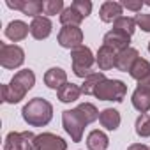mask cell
Here are the masks:
<instances>
[{"mask_svg": "<svg viewBox=\"0 0 150 150\" xmlns=\"http://www.w3.org/2000/svg\"><path fill=\"white\" fill-rule=\"evenodd\" d=\"M34 85H35V74L30 69H23L14 74L9 85H2V101L16 104L27 96V92Z\"/></svg>", "mask_w": 150, "mask_h": 150, "instance_id": "6da1fadb", "label": "cell"}, {"mask_svg": "<svg viewBox=\"0 0 150 150\" xmlns=\"http://www.w3.org/2000/svg\"><path fill=\"white\" fill-rule=\"evenodd\" d=\"M23 120L32 125V127H42L46 124H50L51 117H53V106L41 97H35L32 101H28L23 110H21Z\"/></svg>", "mask_w": 150, "mask_h": 150, "instance_id": "7a4b0ae2", "label": "cell"}, {"mask_svg": "<svg viewBox=\"0 0 150 150\" xmlns=\"http://www.w3.org/2000/svg\"><path fill=\"white\" fill-rule=\"evenodd\" d=\"M71 60H72V71L78 78H87L92 74V65L96 62L90 48L80 46L71 51Z\"/></svg>", "mask_w": 150, "mask_h": 150, "instance_id": "3957f363", "label": "cell"}, {"mask_svg": "<svg viewBox=\"0 0 150 150\" xmlns=\"http://www.w3.org/2000/svg\"><path fill=\"white\" fill-rule=\"evenodd\" d=\"M127 94V85L120 80H104L97 90H96V97L99 101H115V103H122L125 99Z\"/></svg>", "mask_w": 150, "mask_h": 150, "instance_id": "277c9868", "label": "cell"}, {"mask_svg": "<svg viewBox=\"0 0 150 150\" xmlns=\"http://www.w3.org/2000/svg\"><path fill=\"white\" fill-rule=\"evenodd\" d=\"M62 125L65 129V132L71 136V139L74 143L81 141L83 138V131H85V125H88L85 122V118L78 113V110H65L62 111Z\"/></svg>", "mask_w": 150, "mask_h": 150, "instance_id": "5b68a950", "label": "cell"}, {"mask_svg": "<svg viewBox=\"0 0 150 150\" xmlns=\"http://www.w3.org/2000/svg\"><path fill=\"white\" fill-rule=\"evenodd\" d=\"M25 62V51L16 44L0 42V64L6 69H16Z\"/></svg>", "mask_w": 150, "mask_h": 150, "instance_id": "8992f818", "label": "cell"}, {"mask_svg": "<svg viewBox=\"0 0 150 150\" xmlns=\"http://www.w3.org/2000/svg\"><path fill=\"white\" fill-rule=\"evenodd\" d=\"M58 44L65 50H76L83 46V32L80 27H64L58 32Z\"/></svg>", "mask_w": 150, "mask_h": 150, "instance_id": "52a82bcc", "label": "cell"}, {"mask_svg": "<svg viewBox=\"0 0 150 150\" xmlns=\"http://www.w3.org/2000/svg\"><path fill=\"white\" fill-rule=\"evenodd\" d=\"M131 101H132V106L139 113H146L150 110V76L138 83L136 90L132 92Z\"/></svg>", "mask_w": 150, "mask_h": 150, "instance_id": "ba28073f", "label": "cell"}, {"mask_svg": "<svg viewBox=\"0 0 150 150\" xmlns=\"http://www.w3.org/2000/svg\"><path fill=\"white\" fill-rule=\"evenodd\" d=\"M35 145L37 150H67V143L51 132H42L39 136H35Z\"/></svg>", "mask_w": 150, "mask_h": 150, "instance_id": "9c48e42d", "label": "cell"}, {"mask_svg": "<svg viewBox=\"0 0 150 150\" xmlns=\"http://www.w3.org/2000/svg\"><path fill=\"white\" fill-rule=\"evenodd\" d=\"M103 42H104V46H110V48H113L115 51H122V50L131 48V46H129L131 35H127V34H124V32L113 28V30H110V32L104 35Z\"/></svg>", "mask_w": 150, "mask_h": 150, "instance_id": "30bf717a", "label": "cell"}, {"mask_svg": "<svg viewBox=\"0 0 150 150\" xmlns=\"http://www.w3.org/2000/svg\"><path fill=\"white\" fill-rule=\"evenodd\" d=\"M117 55H118V51H115L113 48L103 44L99 48L97 55H96V62H97L99 69L101 71H108V69L117 67Z\"/></svg>", "mask_w": 150, "mask_h": 150, "instance_id": "8fae6325", "label": "cell"}, {"mask_svg": "<svg viewBox=\"0 0 150 150\" xmlns=\"http://www.w3.org/2000/svg\"><path fill=\"white\" fill-rule=\"evenodd\" d=\"M44 83H46V87H50L53 90H60L67 83V74L60 67H51L44 74Z\"/></svg>", "mask_w": 150, "mask_h": 150, "instance_id": "7c38bea8", "label": "cell"}, {"mask_svg": "<svg viewBox=\"0 0 150 150\" xmlns=\"http://www.w3.org/2000/svg\"><path fill=\"white\" fill-rule=\"evenodd\" d=\"M30 34L37 41H42V39L50 37V34H51V21L46 16L34 18V21L30 23Z\"/></svg>", "mask_w": 150, "mask_h": 150, "instance_id": "4fadbf2b", "label": "cell"}, {"mask_svg": "<svg viewBox=\"0 0 150 150\" xmlns=\"http://www.w3.org/2000/svg\"><path fill=\"white\" fill-rule=\"evenodd\" d=\"M99 16L104 23H115L118 18H122V4L118 2H104L101 6V11H99Z\"/></svg>", "mask_w": 150, "mask_h": 150, "instance_id": "5bb4252c", "label": "cell"}, {"mask_svg": "<svg viewBox=\"0 0 150 150\" xmlns=\"http://www.w3.org/2000/svg\"><path fill=\"white\" fill-rule=\"evenodd\" d=\"M138 58H139L138 50H134V48L122 50V51H118V55H117V69H118V71H124V72H129L131 67L134 65V62H136Z\"/></svg>", "mask_w": 150, "mask_h": 150, "instance_id": "9a60e30c", "label": "cell"}, {"mask_svg": "<svg viewBox=\"0 0 150 150\" xmlns=\"http://www.w3.org/2000/svg\"><path fill=\"white\" fill-rule=\"evenodd\" d=\"M28 32H30V27H28L27 23H23V21H20V20H14V21H11V23L7 25V28H6V37L11 39V41H14V42H18V41H23V39L28 35Z\"/></svg>", "mask_w": 150, "mask_h": 150, "instance_id": "2e32d148", "label": "cell"}, {"mask_svg": "<svg viewBox=\"0 0 150 150\" xmlns=\"http://www.w3.org/2000/svg\"><path fill=\"white\" fill-rule=\"evenodd\" d=\"M99 122H101V125H103L104 129L115 131V129H118V125H120V113H118L117 110H113V108H106V110L101 111Z\"/></svg>", "mask_w": 150, "mask_h": 150, "instance_id": "e0dca14e", "label": "cell"}, {"mask_svg": "<svg viewBox=\"0 0 150 150\" xmlns=\"http://www.w3.org/2000/svg\"><path fill=\"white\" fill-rule=\"evenodd\" d=\"M108 145H110V139H108V136L103 131H92L87 136V146H88V150H106Z\"/></svg>", "mask_w": 150, "mask_h": 150, "instance_id": "ac0fdd59", "label": "cell"}, {"mask_svg": "<svg viewBox=\"0 0 150 150\" xmlns=\"http://www.w3.org/2000/svg\"><path fill=\"white\" fill-rule=\"evenodd\" d=\"M57 96L62 103H74L81 96V88L74 83H65L60 90H57Z\"/></svg>", "mask_w": 150, "mask_h": 150, "instance_id": "d6986e66", "label": "cell"}, {"mask_svg": "<svg viewBox=\"0 0 150 150\" xmlns=\"http://www.w3.org/2000/svg\"><path fill=\"white\" fill-rule=\"evenodd\" d=\"M104 80H106V76H104L103 72H92L90 76H87L85 81H83L81 94H85V96H94L96 90H97V87H99Z\"/></svg>", "mask_w": 150, "mask_h": 150, "instance_id": "ffe728a7", "label": "cell"}, {"mask_svg": "<svg viewBox=\"0 0 150 150\" xmlns=\"http://www.w3.org/2000/svg\"><path fill=\"white\" fill-rule=\"evenodd\" d=\"M85 18L74 9L72 6H69V7H65L64 11H62V14H60V23L64 25V27H80V23L83 21Z\"/></svg>", "mask_w": 150, "mask_h": 150, "instance_id": "44dd1931", "label": "cell"}, {"mask_svg": "<svg viewBox=\"0 0 150 150\" xmlns=\"http://www.w3.org/2000/svg\"><path fill=\"white\" fill-rule=\"evenodd\" d=\"M129 74H131L134 80H138V81H143L145 78H148L150 76V64H148V60H145V58L139 57L134 62V65L131 67Z\"/></svg>", "mask_w": 150, "mask_h": 150, "instance_id": "7402d4cb", "label": "cell"}, {"mask_svg": "<svg viewBox=\"0 0 150 150\" xmlns=\"http://www.w3.org/2000/svg\"><path fill=\"white\" fill-rule=\"evenodd\" d=\"M42 11H44V2H41V0H23V6H21L23 14L37 18Z\"/></svg>", "mask_w": 150, "mask_h": 150, "instance_id": "603a6c76", "label": "cell"}, {"mask_svg": "<svg viewBox=\"0 0 150 150\" xmlns=\"http://www.w3.org/2000/svg\"><path fill=\"white\" fill-rule=\"evenodd\" d=\"M78 113L85 118V122L87 124H92V122H96L97 118H99V111H97V108L94 106V104H90V103H83V104H80L78 108Z\"/></svg>", "mask_w": 150, "mask_h": 150, "instance_id": "cb8c5ba5", "label": "cell"}, {"mask_svg": "<svg viewBox=\"0 0 150 150\" xmlns=\"http://www.w3.org/2000/svg\"><path fill=\"white\" fill-rule=\"evenodd\" d=\"M113 28H115V30H120V32H124V34H127V35H132L134 30H136V20H134V18L122 16V18H118V20L113 23Z\"/></svg>", "mask_w": 150, "mask_h": 150, "instance_id": "d4e9b609", "label": "cell"}, {"mask_svg": "<svg viewBox=\"0 0 150 150\" xmlns=\"http://www.w3.org/2000/svg\"><path fill=\"white\" fill-rule=\"evenodd\" d=\"M136 134L141 138H148L150 136V117L146 113H141L136 120Z\"/></svg>", "mask_w": 150, "mask_h": 150, "instance_id": "484cf974", "label": "cell"}, {"mask_svg": "<svg viewBox=\"0 0 150 150\" xmlns=\"http://www.w3.org/2000/svg\"><path fill=\"white\" fill-rule=\"evenodd\" d=\"M4 150H23L21 145V132H9L4 141Z\"/></svg>", "mask_w": 150, "mask_h": 150, "instance_id": "4316f807", "label": "cell"}, {"mask_svg": "<svg viewBox=\"0 0 150 150\" xmlns=\"http://www.w3.org/2000/svg\"><path fill=\"white\" fill-rule=\"evenodd\" d=\"M64 11V2L62 0H46L44 2V13L50 14V16H55V14H62Z\"/></svg>", "mask_w": 150, "mask_h": 150, "instance_id": "83f0119b", "label": "cell"}, {"mask_svg": "<svg viewBox=\"0 0 150 150\" xmlns=\"http://www.w3.org/2000/svg\"><path fill=\"white\" fill-rule=\"evenodd\" d=\"M71 6L76 9L83 18H87V16L92 13V2H88V0H74Z\"/></svg>", "mask_w": 150, "mask_h": 150, "instance_id": "f1b7e54d", "label": "cell"}, {"mask_svg": "<svg viewBox=\"0 0 150 150\" xmlns=\"http://www.w3.org/2000/svg\"><path fill=\"white\" fill-rule=\"evenodd\" d=\"M136 25H139L145 32H150V14H143V13H139V14H136Z\"/></svg>", "mask_w": 150, "mask_h": 150, "instance_id": "f546056e", "label": "cell"}, {"mask_svg": "<svg viewBox=\"0 0 150 150\" xmlns=\"http://www.w3.org/2000/svg\"><path fill=\"white\" fill-rule=\"evenodd\" d=\"M141 6H143V2H141V0H138V2L124 0V2H122V7H125V9H131V11H141Z\"/></svg>", "mask_w": 150, "mask_h": 150, "instance_id": "4dcf8cb0", "label": "cell"}, {"mask_svg": "<svg viewBox=\"0 0 150 150\" xmlns=\"http://www.w3.org/2000/svg\"><path fill=\"white\" fill-rule=\"evenodd\" d=\"M7 7H11V9H18V11H21V6H23V0H7Z\"/></svg>", "mask_w": 150, "mask_h": 150, "instance_id": "1f68e13d", "label": "cell"}, {"mask_svg": "<svg viewBox=\"0 0 150 150\" xmlns=\"http://www.w3.org/2000/svg\"><path fill=\"white\" fill-rule=\"evenodd\" d=\"M127 150H150L146 145H143V143H134V145H131Z\"/></svg>", "mask_w": 150, "mask_h": 150, "instance_id": "d6a6232c", "label": "cell"}, {"mask_svg": "<svg viewBox=\"0 0 150 150\" xmlns=\"http://www.w3.org/2000/svg\"><path fill=\"white\" fill-rule=\"evenodd\" d=\"M148 51H150V42H148Z\"/></svg>", "mask_w": 150, "mask_h": 150, "instance_id": "836d02e7", "label": "cell"}, {"mask_svg": "<svg viewBox=\"0 0 150 150\" xmlns=\"http://www.w3.org/2000/svg\"><path fill=\"white\" fill-rule=\"evenodd\" d=\"M146 6H150V2H146Z\"/></svg>", "mask_w": 150, "mask_h": 150, "instance_id": "e575fe53", "label": "cell"}]
</instances>
